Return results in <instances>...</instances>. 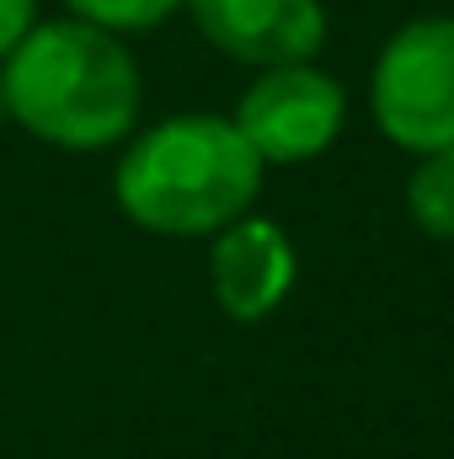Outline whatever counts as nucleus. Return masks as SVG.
<instances>
[{
	"mask_svg": "<svg viewBox=\"0 0 454 459\" xmlns=\"http://www.w3.org/2000/svg\"><path fill=\"white\" fill-rule=\"evenodd\" d=\"M5 113L59 150H102L139 117V65L128 43L81 16L38 22L5 59Z\"/></svg>",
	"mask_w": 454,
	"mask_h": 459,
	"instance_id": "f257e3e1",
	"label": "nucleus"
},
{
	"mask_svg": "<svg viewBox=\"0 0 454 459\" xmlns=\"http://www.w3.org/2000/svg\"><path fill=\"white\" fill-rule=\"evenodd\" d=\"M118 209L155 235H220L251 214L262 160L230 117L182 113L144 128L113 171Z\"/></svg>",
	"mask_w": 454,
	"mask_h": 459,
	"instance_id": "f03ea898",
	"label": "nucleus"
},
{
	"mask_svg": "<svg viewBox=\"0 0 454 459\" xmlns=\"http://www.w3.org/2000/svg\"><path fill=\"white\" fill-rule=\"evenodd\" d=\"M369 108L380 134L412 155L454 144V16H417L380 48Z\"/></svg>",
	"mask_w": 454,
	"mask_h": 459,
	"instance_id": "7ed1b4c3",
	"label": "nucleus"
},
{
	"mask_svg": "<svg viewBox=\"0 0 454 459\" xmlns=\"http://www.w3.org/2000/svg\"><path fill=\"white\" fill-rule=\"evenodd\" d=\"M347 117L342 86L316 70V65H284V70H262L251 81V91L235 108L240 139L257 150L262 166H300L316 160L321 150H332Z\"/></svg>",
	"mask_w": 454,
	"mask_h": 459,
	"instance_id": "20e7f679",
	"label": "nucleus"
},
{
	"mask_svg": "<svg viewBox=\"0 0 454 459\" xmlns=\"http://www.w3.org/2000/svg\"><path fill=\"white\" fill-rule=\"evenodd\" d=\"M193 27L240 65L284 70L310 65L327 43V5L321 0H182Z\"/></svg>",
	"mask_w": 454,
	"mask_h": 459,
	"instance_id": "39448f33",
	"label": "nucleus"
},
{
	"mask_svg": "<svg viewBox=\"0 0 454 459\" xmlns=\"http://www.w3.org/2000/svg\"><path fill=\"white\" fill-rule=\"evenodd\" d=\"M294 273H300V256L278 220L240 214L235 225L214 235L209 283H214V299L230 321H267L289 299Z\"/></svg>",
	"mask_w": 454,
	"mask_h": 459,
	"instance_id": "423d86ee",
	"label": "nucleus"
},
{
	"mask_svg": "<svg viewBox=\"0 0 454 459\" xmlns=\"http://www.w3.org/2000/svg\"><path fill=\"white\" fill-rule=\"evenodd\" d=\"M406 214L423 235L454 240V144L417 160V171L406 182Z\"/></svg>",
	"mask_w": 454,
	"mask_h": 459,
	"instance_id": "0eeeda50",
	"label": "nucleus"
},
{
	"mask_svg": "<svg viewBox=\"0 0 454 459\" xmlns=\"http://www.w3.org/2000/svg\"><path fill=\"white\" fill-rule=\"evenodd\" d=\"M70 16L92 22V27H108V32H144V27H161L182 0H65Z\"/></svg>",
	"mask_w": 454,
	"mask_h": 459,
	"instance_id": "6e6552de",
	"label": "nucleus"
},
{
	"mask_svg": "<svg viewBox=\"0 0 454 459\" xmlns=\"http://www.w3.org/2000/svg\"><path fill=\"white\" fill-rule=\"evenodd\" d=\"M38 27V0H0V59H11V48Z\"/></svg>",
	"mask_w": 454,
	"mask_h": 459,
	"instance_id": "1a4fd4ad",
	"label": "nucleus"
}]
</instances>
